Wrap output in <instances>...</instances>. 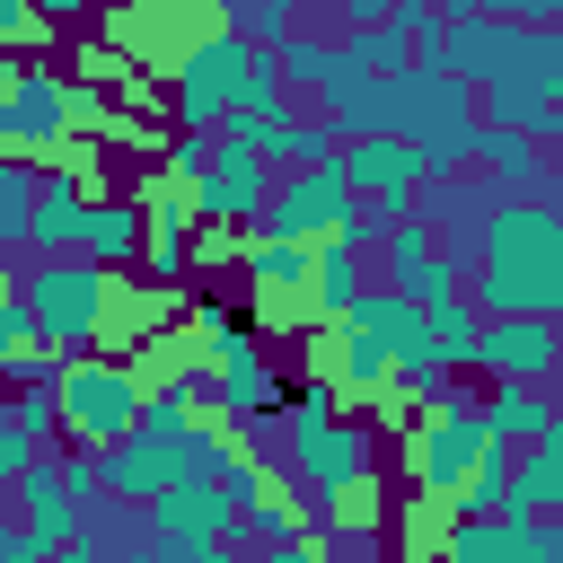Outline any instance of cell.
Here are the masks:
<instances>
[{"label": "cell", "instance_id": "6da1fadb", "mask_svg": "<svg viewBox=\"0 0 563 563\" xmlns=\"http://www.w3.org/2000/svg\"><path fill=\"white\" fill-rule=\"evenodd\" d=\"M466 255H475V308H484V317H501V308L554 317V308H563V220H554L537 194L493 202V211L475 220Z\"/></svg>", "mask_w": 563, "mask_h": 563}, {"label": "cell", "instance_id": "7a4b0ae2", "mask_svg": "<svg viewBox=\"0 0 563 563\" xmlns=\"http://www.w3.org/2000/svg\"><path fill=\"white\" fill-rule=\"evenodd\" d=\"M106 114V97L88 88V79H62L53 62H18V70H0V150H35V158H62L88 123Z\"/></svg>", "mask_w": 563, "mask_h": 563}, {"label": "cell", "instance_id": "3957f363", "mask_svg": "<svg viewBox=\"0 0 563 563\" xmlns=\"http://www.w3.org/2000/svg\"><path fill=\"white\" fill-rule=\"evenodd\" d=\"M18 299H26V317H35V334H44L53 352H97V343H106V317H114V273H106L97 255L62 246V255H44V264L18 282Z\"/></svg>", "mask_w": 563, "mask_h": 563}, {"label": "cell", "instance_id": "277c9868", "mask_svg": "<svg viewBox=\"0 0 563 563\" xmlns=\"http://www.w3.org/2000/svg\"><path fill=\"white\" fill-rule=\"evenodd\" d=\"M466 132H475V88L449 79L440 62L431 70H396V141L422 158V176H466Z\"/></svg>", "mask_w": 563, "mask_h": 563}, {"label": "cell", "instance_id": "5b68a950", "mask_svg": "<svg viewBox=\"0 0 563 563\" xmlns=\"http://www.w3.org/2000/svg\"><path fill=\"white\" fill-rule=\"evenodd\" d=\"M53 405H62V431L79 449H106L114 431L141 422V369L123 352H70L53 378Z\"/></svg>", "mask_w": 563, "mask_h": 563}, {"label": "cell", "instance_id": "8992f818", "mask_svg": "<svg viewBox=\"0 0 563 563\" xmlns=\"http://www.w3.org/2000/svg\"><path fill=\"white\" fill-rule=\"evenodd\" d=\"M246 26H229V18H211L176 62H167V88H176V123H194V132H220V114L238 106V79H246Z\"/></svg>", "mask_w": 563, "mask_h": 563}, {"label": "cell", "instance_id": "52a82bcc", "mask_svg": "<svg viewBox=\"0 0 563 563\" xmlns=\"http://www.w3.org/2000/svg\"><path fill=\"white\" fill-rule=\"evenodd\" d=\"M290 475H299L308 501H334V493H352V484L378 475V431L343 422L334 405L325 413H290Z\"/></svg>", "mask_w": 563, "mask_h": 563}, {"label": "cell", "instance_id": "ba28073f", "mask_svg": "<svg viewBox=\"0 0 563 563\" xmlns=\"http://www.w3.org/2000/svg\"><path fill=\"white\" fill-rule=\"evenodd\" d=\"M493 440V422H484V396H431V422L422 431H405V475H413V493H457V475L475 466V449Z\"/></svg>", "mask_w": 563, "mask_h": 563}, {"label": "cell", "instance_id": "9c48e42d", "mask_svg": "<svg viewBox=\"0 0 563 563\" xmlns=\"http://www.w3.org/2000/svg\"><path fill=\"white\" fill-rule=\"evenodd\" d=\"M211 18H220L211 0H141V9H114V18H106V62L167 79V62H176Z\"/></svg>", "mask_w": 563, "mask_h": 563}, {"label": "cell", "instance_id": "30bf717a", "mask_svg": "<svg viewBox=\"0 0 563 563\" xmlns=\"http://www.w3.org/2000/svg\"><path fill=\"white\" fill-rule=\"evenodd\" d=\"M343 202H352V185H343V150H325V158H299L282 185H264V229H282V238H299V246H317V238H334V220H343Z\"/></svg>", "mask_w": 563, "mask_h": 563}, {"label": "cell", "instance_id": "8fae6325", "mask_svg": "<svg viewBox=\"0 0 563 563\" xmlns=\"http://www.w3.org/2000/svg\"><path fill=\"white\" fill-rule=\"evenodd\" d=\"M229 528H238V501H229L211 475H194V466H176V475L150 493V537H158L167 554H211Z\"/></svg>", "mask_w": 563, "mask_h": 563}, {"label": "cell", "instance_id": "7c38bea8", "mask_svg": "<svg viewBox=\"0 0 563 563\" xmlns=\"http://www.w3.org/2000/svg\"><path fill=\"white\" fill-rule=\"evenodd\" d=\"M229 273L246 282V299H255V317H264V325H299V317H317V308H308V246H299V238L264 229Z\"/></svg>", "mask_w": 563, "mask_h": 563}, {"label": "cell", "instance_id": "4fadbf2b", "mask_svg": "<svg viewBox=\"0 0 563 563\" xmlns=\"http://www.w3.org/2000/svg\"><path fill=\"white\" fill-rule=\"evenodd\" d=\"M554 352H563L554 317H537V308H501V317H475L466 369H484V378H545Z\"/></svg>", "mask_w": 563, "mask_h": 563}, {"label": "cell", "instance_id": "5bb4252c", "mask_svg": "<svg viewBox=\"0 0 563 563\" xmlns=\"http://www.w3.org/2000/svg\"><path fill=\"white\" fill-rule=\"evenodd\" d=\"M194 211L211 220V229H246L255 211H264V150L255 141H211V158H202V176H194Z\"/></svg>", "mask_w": 563, "mask_h": 563}, {"label": "cell", "instance_id": "9a60e30c", "mask_svg": "<svg viewBox=\"0 0 563 563\" xmlns=\"http://www.w3.org/2000/svg\"><path fill=\"white\" fill-rule=\"evenodd\" d=\"M387 369H396V352H387L378 334H361V325L325 317V334H317V378H325L334 396H352V405H378V396H387Z\"/></svg>", "mask_w": 563, "mask_h": 563}, {"label": "cell", "instance_id": "2e32d148", "mask_svg": "<svg viewBox=\"0 0 563 563\" xmlns=\"http://www.w3.org/2000/svg\"><path fill=\"white\" fill-rule=\"evenodd\" d=\"M466 282V264L422 229V220H387V290H405L413 308H431L440 290H457Z\"/></svg>", "mask_w": 563, "mask_h": 563}, {"label": "cell", "instance_id": "e0dca14e", "mask_svg": "<svg viewBox=\"0 0 563 563\" xmlns=\"http://www.w3.org/2000/svg\"><path fill=\"white\" fill-rule=\"evenodd\" d=\"M343 185H352V194H378V202L405 220V211H413V185H422V158H413L396 132H361V141L343 150Z\"/></svg>", "mask_w": 563, "mask_h": 563}, {"label": "cell", "instance_id": "ac0fdd59", "mask_svg": "<svg viewBox=\"0 0 563 563\" xmlns=\"http://www.w3.org/2000/svg\"><path fill=\"white\" fill-rule=\"evenodd\" d=\"M501 510H519V519H554L563 510V440H554V422L528 431L519 457L501 466Z\"/></svg>", "mask_w": 563, "mask_h": 563}, {"label": "cell", "instance_id": "d6986e66", "mask_svg": "<svg viewBox=\"0 0 563 563\" xmlns=\"http://www.w3.org/2000/svg\"><path fill=\"white\" fill-rule=\"evenodd\" d=\"M18 501H26V537L35 545H70V510H79V484H70V457H26L18 466Z\"/></svg>", "mask_w": 563, "mask_h": 563}, {"label": "cell", "instance_id": "ffe728a7", "mask_svg": "<svg viewBox=\"0 0 563 563\" xmlns=\"http://www.w3.org/2000/svg\"><path fill=\"white\" fill-rule=\"evenodd\" d=\"M88 176L79 167H53V176H35V202H26V246H44V255H62V246H79V211H88Z\"/></svg>", "mask_w": 563, "mask_h": 563}, {"label": "cell", "instance_id": "44dd1931", "mask_svg": "<svg viewBox=\"0 0 563 563\" xmlns=\"http://www.w3.org/2000/svg\"><path fill=\"white\" fill-rule=\"evenodd\" d=\"M466 167H493L510 194H537L545 185V141L537 132H510V123H475L466 132Z\"/></svg>", "mask_w": 563, "mask_h": 563}, {"label": "cell", "instance_id": "7402d4cb", "mask_svg": "<svg viewBox=\"0 0 563 563\" xmlns=\"http://www.w3.org/2000/svg\"><path fill=\"white\" fill-rule=\"evenodd\" d=\"M132 369H141V396H202V334H150Z\"/></svg>", "mask_w": 563, "mask_h": 563}, {"label": "cell", "instance_id": "603a6c76", "mask_svg": "<svg viewBox=\"0 0 563 563\" xmlns=\"http://www.w3.org/2000/svg\"><path fill=\"white\" fill-rule=\"evenodd\" d=\"M79 255H97V264H123V255H141V202L88 194V211H79Z\"/></svg>", "mask_w": 563, "mask_h": 563}, {"label": "cell", "instance_id": "cb8c5ba5", "mask_svg": "<svg viewBox=\"0 0 563 563\" xmlns=\"http://www.w3.org/2000/svg\"><path fill=\"white\" fill-rule=\"evenodd\" d=\"M484 422H493V440H528V431H545V422H554L545 378H493V387H484Z\"/></svg>", "mask_w": 563, "mask_h": 563}, {"label": "cell", "instance_id": "d4e9b609", "mask_svg": "<svg viewBox=\"0 0 563 563\" xmlns=\"http://www.w3.org/2000/svg\"><path fill=\"white\" fill-rule=\"evenodd\" d=\"M405 53H413V44H405L396 18H361V26L334 44V70H369V79H387V70H405Z\"/></svg>", "mask_w": 563, "mask_h": 563}, {"label": "cell", "instance_id": "484cf974", "mask_svg": "<svg viewBox=\"0 0 563 563\" xmlns=\"http://www.w3.org/2000/svg\"><path fill=\"white\" fill-rule=\"evenodd\" d=\"M352 290H361V246L317 238V246H308V308H317V317H334Z\"/></svg>", "mask_w": 563, "mask_h": 563}, {"label": "cell", "instance_id": "4316f807", "mask_svg": "<svg viewBox=\"0 0 563 563\" xmlns=\"http://www.w3.org/2000/svg\"><path fill=\"white\" fill-rule=\"evenodd\" d=\"M475 299H457V290H440L431 308H422V343H431V361L440 369H466V343H475Z\"/></svg>", "mask_w": 563, "mask_h": 563}, {"label": "cell", "instance_id": "83f0119b", "mask_svg": "<svg viewBox=\"0 0 563 563\" xmlns=\"http://www.w3.org/2000/svg\"><path fill=\"white\" fill-rule=\"evenodd\" d=\"M273 70H282V88H317V79L334 70V44H325V35H290V26H282V35H273Z\"/></svg>", "mask_w": 563, "mask_h": 563}, {"label": "cell", "instance_id": "f1b7e54d", "mask_svg": "<svg viewBox=\"0 0 563 563\" xmlns=\"http://www.w3.org/2000/svg\"><path fill=\"white\" fill-rule=\"evenodd\" d=\"M26 202H35V167L18 150H0V255L26 246Z\"/></svg>", "mask_w": 563, "mask_h": 563}, {"label": "cell", "instance_id": "f546056e", "mask_svg": "<svg viewBox=\"0 0 563 563\" xmlns=\"http://www.w3.org/2000/svg\"><path fill=\"white\" fill-rule=\"evenodd\" d=\"M255 150H264L273 167H299V158H325V150H334V132H325V123H290V114H282Z\"/></svg>", "mask_w": 563, "mask_h": 563}, {"label": "cell", "instance_id": "4dcf8cb0", "mask_svg": "<svg viewBox=\"0 0 563 563\" xmlns=\"http://www.w3.org/2000/svg\"><path fill=\"white\" fill-rule=\"evenodd\" d=\"M9 422H18V431H35V440H44V431H62V405H53V378H44V387H26V396L9 405Z\"/></svg>", "mask_w": 563, "mask_h": 563}, {"label": "cell", "instance_id": "1f68e13d", "mask_svg": "<svg viewBox=\"0 0 563 563\" xmlns=\"http://www.w3.org/2000/svg\"><path fill=\"white\" fill-rule=\"evenodd\" d=\"M475 9H493V18H519V26H554V9H563V0H475Z\"/></svg>", "mask_w": 563, "mask_h": 563}, {"label": "cell", "instance_id": "d6a6232c", "mask_svg": "<svg viewBox=\"0 0 563 563\" xmlns=\"http://www.w3.org/2000/svg\"><path fill=\"white\" fill-rule=\"evenodd\" d=\"M44 18H35V0H0V44H26Z\"/></svg>", "mask_w": 563, "mask_h": 563}, {"label": "cell", "instance_id": "836d02e7", "mask_svg": "<svg viewBox=\"0 0 563 563\" xmlns=\"http://www.w3.org/2000/svg\"><path fill=\"white\" fill-rule=\"evenodd\" d=\"M299 9H325V18H343V26H361V18H387V0H299Z\"/></svg>", "mask_w": 563, "mask_h": 563}, {"label": "cell", "instance_id": "e575fe53", "mask_svg": "<svg viewBox=\"0 0 563 563\" xmlns=\"http://www.w3.org/2000/svg\"><path fill=\"white\" fill-rule=\"evenodd\" d=\"M97 9H106V0H35V18H62V26H70V18H97Z\"/></svg>", "mask_w": 563, "mask_h": 563}, {"label": "cell", "instance_id": "d590c367", "mask_svg": "<svg viewBox=\"0 0 563 563\" xmlns=\"http://www.w3.org/2000/svg\"><path fill=\"white\" fill-rule=\"evenodd\" d=\"M26 554H44V545H35L26 528H0V563H26Z\"/></svg>", "mask_w": 563, "mask_h": 563}, {"label": "cell", "instance_id": "8d00e7d4", "mask_svg": "<svg viewBox=\"0 0 563 563\" xmlns=\"http://www.w3.org/2000/svg\"><path fill=\"white\" fill-rule=\"evenodd\" d=\"M0 290H18V282H9V264H0Z\"/></svg>", "mask_w": 563, "mask_h": 563}, {"label": "cell", "instance_id": "74e56055", "mask_svg": "<svg viewBox=\"0 0 563 563\" xmlns=\"http://www.w3.org/2000/svg\"><path fill=\"white\" fill-rule=\"evenodd\" d=\"M0 501H9V493H0Z\"/></svg>", "mask_w": 563, "mask_h": 563}]
</instances>
